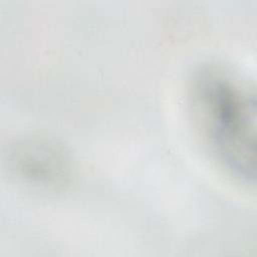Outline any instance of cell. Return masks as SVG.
Instances as JSON below:
<instances>
[{"instance_id":"6da1fadb","label":"cell","mask_w":257,"mask_h":257,"mask_svg":"<svg viewBox=\"0 0 257 257\" xmlns=\"http://www.w3.org/2000/svg\"><path fill=\"white\" fill-rule=\"evenodd\" d=\"M191 97L196 120L214 158L233 178L254 183V88L231 69L210 66L196 75Z\"/></svg>"}]
</instances>
